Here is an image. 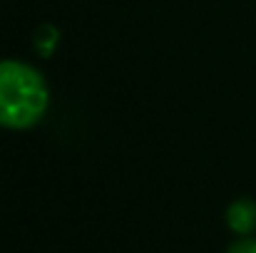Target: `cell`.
Returning a JSON list of instances; mask_svg holds the SVG:
<instances>
[{"mask_svg": "<svg viewBox=\"0 0 256 253\" xmlns=\"http://www.w3.org/2000/svg\"><path fill=\"white\" fill-rule=\"evenodd\" d=\"M226 224L232 226V231L246 236L256 231V201L252 199H236L229 209H226Z\"/></svg>", "mask_w": 256, "mask_h": 253, "instance_id": "obj_2", "label": "cell"}, {"mask_svg": "<svg viewBox=\"0 0 256 253\" xmlns=\"http://www.w3.org/2000/svg\"><path fill=\"white\" fill-rule=\"evenodd\" d=\"M226 253H256V239H242Z\"/></svg>", "mask_w": 256, "mask_h": 253, "instance_id": "obj_3", "label": "cell"}, {"mask_svg": "<svg viewBox=\"0 0 256 253\" xmlns=\"http://www.w3.org/2000/svg\"><path fill=\"white\" fill-rule=\"evenodd\" d=\"M48 99L45 77L35 67L20 60H0V127L28 129L38 124Z\"/></svg>", "mask_w": 256, "mask_h": 253, "instance_id": "obj_1", "label": "cell"}]
</instances>
